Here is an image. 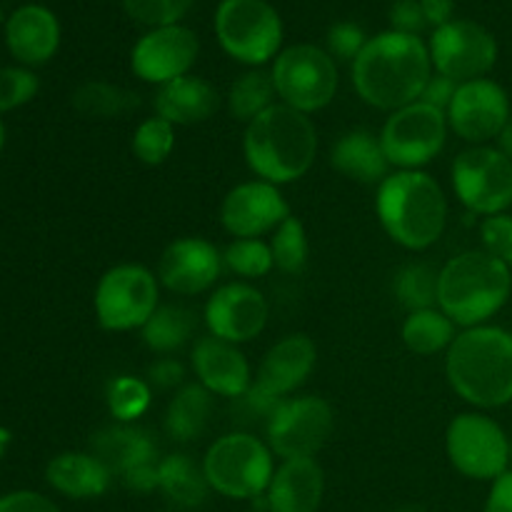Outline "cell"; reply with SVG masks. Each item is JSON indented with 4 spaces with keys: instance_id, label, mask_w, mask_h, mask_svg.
Listing matches in <instances>:
<instances>
[{
    "instance_id": "13",
    "label": "cell",
    "mask_w": 512,
    "mask_h": 512,
    "mask_svg": "<svg viewBox=\"0 0 512 512\" xmlns=\"http://www.w3.org/2000/svg\"><path fill=\"white\" fill-rule=\"evenodd\" d=\"M335 430L333 405L320 395L285 398L265 423L268 445L280 460L315 458Z\"/></svg>"
},
{
    "instance_id": "33",
    "label": "cell",
    "mask_w": 512,
    "mask_h": 512,
    "mask_svg": "<svg viewBox=\"0 0 512 512\" xmlns=\"http://www.w3.org/2000/svg\"><path fill=\"white\" fill-rule=\"evenodd\" d=\"M140 333L148 350H153L155 355H170L193 338L195 313L185 305H160Z\"/></svg>"
},
{
    "instance_id": "44",
    "label": "cell",
    "mask_w": 512,
    "mask_h": 512,
    "mask_svg": "<svg viewBox=\"0 0 512 512\" xmlns=\"http://www.w3.org/2000/svg\"><path fill=\"white\" fill-rule=\"evenodd\" d=\"M0 512H60V508L35 490H15L0 498Z\"/></svg>"
},
{
    "instance_id": "40",
    "label": "cell",
    "mask_w": 512,
    "mask_h": 512,
    "mask_svg": "<svg viewBox=\"0 0 512 512\" xmlns=\"http://www.w3.org/2000/svg\"><path fill=\"white\" fill-rule=\"evenodd\" d=\"M38 88V75L30 68H0V113L30 103Z\"/></svg>"
},
{
    "instance_id": "11",
    "label": "cell",
    "mask_w": 512,
    "mask_h": 512,
    "mask_svg": "<svg viewBox=\"0 0 512 512\" xmlns=\"http://www.w3.org/2000/svg\"><path fill=\"white\" fill-rule=\"evenodd\" d=\"M448 130V115L423 100L390 113L380 130L390 168L423 170L443 153Z\"/></svg>"
},
{
    "instance_id": "9",
    "label": "cell",
    "mask_w": 512,
    "mask_h": 512,
    "mask_svg": "<svg viewBox=\"0 0 512 512\" xmlns=\"http://www.w3.org/2000/svg\"><path fill=\"white\" fill-rule=\"evenodd\" d=\"M273 83L280 103L313 115L328 108L338 93V63L325 48L298 43L283 48L273 60Z\"/></svg>"
},
{
    "instance_id": "14",
    "label": "cell",
    "mask_w": 512,
    "mask_h": 512,
    "mask_svg": "<svg viewBox=\"0 0 512 512\" xmlns=\"http://www.w3.org/2000/svg\"><path fill=\"white\" fill-rule=\"evenodd\" d=\"M430 60L435 73L455 83L488 78L498 63V40L485 25L468 18H453L430 35Z\"/></svg>"
},
{
    "instance_id": "38",
    "label": "cell",
    "mask_w": 512,
    "mask_h": 512,
    "mask_svg": "<svg viewBox=\"0 0 512 512\" xmlns=\"http://www.w3.org/2000/svg\"><path fill=\"white\" fill-rule=\"evenodd\" d=\"M150 383L135 375H118L108 385V410L118 423H133L150 408Z\"/></svg>"
},
{
    "instance_id": "47",
    "label": "cell",
    "mask_w": 512,
    "mask_h": 512,
    "mask_svg": "<svg viewBox=\"0 0 512 512\" xmlns=\"http://www.w3.org/2000/svg\"><path fill=\"white\" fill-rule=\"evenodd\" d=\"M483 512H512V470L493 480Z\"/></svg>"
},
{
    "instance_id": "7",
    "label": "cell",
    "mask_w": 512,
    "mask_h": 512,
    "mask_svg": "<svg viewBox=\"0 0 512 512\" xmlns=\"http://www.w3.org/2000/svg\"><path fill=\"white\" fill-rule=\"evenodd\" d=\"M215 38L233 60L263 68L283 50V20L268 0H223L215 10Z\"/></svg>"
},
{
    "instance_id": "22",
    "label": "cell",
    "mask_w": 512,
    "mask_h": 512,
    "mask_svg": "<svg viewBox=\"0 0 512 512\" xmlns=\"http://www.w3.org/2000/svg\"><path fill=\"white\" fill-rule=\"evenodd\" d=\"M315 365H318V348L313 338L305 333L285 335L263 355L253 388L273 400L293 398L295 390L308 383Z\"/></svg>"
},
{
    "instance_id": "3",
    "label": "cell",
    "mask_w": 512,
    "mask_h": 512,
    "mask_svg": "<svg viewBox=\"0 0 512 512\" xmlns=\"http://www.w3.org/2000/svg\"><path fill=\"white\" fill-rule=\"evenodd\" d=\"M243 155L258 180L288 185L308 175L318 155V128L310 115L275 103L245 125Z\"/></svg>"
},
{
    "instance_id": "45",
    "label": "cell",
    "mask_w": 512,
    "mask_h": 512,
    "mask_svg": "<svg viewBox=\"0 0 512 512\" xmlns=\"http://www.w3.org/2000/svg\"><path fill=\"white\" fill-rule=\"evenodd\" d=\"M185 380V368L183 363H178L175 358H158L148 368V383L158 385L163 390H178L183 388Z\"/></svg>"
},
{
    "instance_id": "5",
    "label": "cell",
    "mask_w": 512,
    "mask_h": 512,
    "mask_svg": "<svg viewBox=\"0 0 512 512\" xmlns=\"http://www.w3.org/2000/svg\"><path fill=\"white\" fill-rule=\"evenodd\" d=\"M512 293V268L480 250H465L440 268L438 308L458 328L488 325Z\"/></svg>"
},
{
    "instance_id": "53",
    "label": "cell",
    "mask_w": 512,
    "mask_h": 512,
    "mask_svg": "<svg viewBox=\"0 0 512 512\" xmlns=\"http://www.w3.org/2000/svg\"><path fill=\"white\" fill-rule=\"evenodd\" d=\"M245 512H265V510H245Z\"/></svg>"
},
{
    "instance_id": "52",
    "label": "cell",
    "mask_w": 512,
    "mask_h": 512,
    "mask_svg": "<svg viewBox=\"0 0 512 512\" xmlns=\"http://www.w3.org/2000/svg\"><path fill=\"white\" fill-rule=\"evenodd\" d=\"M510 470H512V435H510Z\"/></svg>"
},
{
    "instance_id": "50",
    "label": "cell",
    "mask_w": 512,
    "mask_h": 512,
    "mask_svg": "<svg viewBox=\"0 0 512 512\" xmlns=\"http://www.w3.org/2000/svg\"><path fill=\"white\" fill-rule=\"evenodd\" d=\"M395 512H425L420 505H403V508H398Z\"/></svg>"
},
{
    "instance_id": "20",
    "label": "cell",
    "mask_w": 512,
    "mask_h": 512,
    "mask_svg": "<svg viewBox=\"0 0 512 512\" xmlns=\"http://www.w3.org/2000/svg\"><path fill=\"white\" fill-rule=\"evenodd\" d=\"M223 273V253L210 240L178 238L160 253L158 280L175 295H200L213 288Z\"/></svg>"
},
{
    "instance_id": "28",
    "label": "cell",
    "mask_w": 512,
    "mask_h": 512,
    "mask_svg": "<svg viewBox=\"0 0 512 512\" xmlns=\"http://www.w3.org/2000/svg\"><path fill=\"white\" fill-rule=\"evenodd\" d=\"M158 490L175 508H200L210 495L203 463H195L193 455L188 453L165 455L158 463Z\"/></svg>"
},
{
    "instance_id": "29",
    "label": "cell",
    "mask_w": 512,
    "mask_h": 512,
    "mask_svg": "<svg viewBox=\"0 0 512 512\" xmlns=\"http://www.w3.org/2000/svg\"><path fill=\"white\" fill-rule=\"evenodd\" d=\"M215 408V395L200 383H185L175 390L165 410V433L175 443H193L205 433Z\"/></svg>"
},
{
    "instance_id": "24",
    "label": "cell",
    "mask_w": 512,
    "mask_h": 512,
    "mask_svg": "<svg viewBox=\"0 0 512 512\" xmlns=\"http://www.w3.org/2000/svg\"><path fill=\"white\" fill-rule=\"evenodd\" d=\"M325 498V473L315 458L283 460L265 493L268 512H318Z\"/></svg>"
},
{
    "instance_id": "31",
    "label": "cell",
    "mask_w": 512,
    "mask_h": 512,
    "mask_svg": "<svg viewBox=\"0 0 512 512\" xmlns=\"http://www.w3.org/2000/svg\"><path fill=\"white\" fill-rule=\"evenodd\" d=\"M400 335L410 353L430 358V355L448 353L450 345L458 338V325L440 308L415 310V313H408Z\"/></svg>"
},
{
    "instance_id": "8",
    "label": "cell",
    "mask_w": 512,
    "mask_h": 512,
    "mask_svg": "<svg viewBox=\"0 0 512 512\" xmlns=\"http://www.w3.org/2000/svg\"><path fill=\"white\" fill-rule=\"evenodd\" d=\"M95 318L110 333L143 330L160 308V280L150 268L120 263L105 270L95 288Z\"/></svg>"
},
{
    "instance_id": "35",
    "label": "cell",
    "mask_w": 512,
    "mask_h": 512,
    "mask_svg": "<svg viewBox=\"0 0 512 512\" xmlns=\"http://www.w3.org/2000/svg\"><path fill=\"white\" fill-rule=\"evenodd\" d=\"M270 250H273L275 268L288 275L303 273L310 258L308 233H305L303 220L290 215L273 235H270Z\"/></svg>"
},
{
    "instance_id": "18",
    "label": "cell",
    "mask_w": 512,
    "mask_h": 512,
    "mask_svg": "<svg viewBox=\"0 0 512 512\" xmlns=\"http://www.w3.org/2000/svg\"><path fill=\"white\" fill-rule=\"evenodd\" d=\"M290 218V205L278 185L265 180L238 183L220 203V223L233 238L273 235Z\"/></svg>"
},
{
    "instance_id": "36",
    "label": "cell",
    "mask_w": 512,
    "mask_h": 512,
    "mask_svg": "<svg viewBox=\"0 0 512 512\" xmlns=\"http://www.w3.org/2000/svg\"><path fill=\"white\" fill-rule=\"evenodd\" d=\"M223 268L245 280L265 278L275 268L270 243L263 238H235L223 250Z\"/></svg>"
},
{
    "instance_id": "26",
    "label": "cell",
    "mask_w": 512,
    "mask_h": 512,
    "mask_svg": "<svg viewBox=\"0 0 512 512\" xmlns=\"http://www.w3.org/2000/svg\"><path fill=\"white\" fill-rule=\"evenodd\" d=\"M45 480L53 490L70 500H93L108 493L113 483V473L108 465L93 453H68L55 455L45 468Z\"/></svg>"
},
{
    "instance_id": "32",
    "label": "cell",
    "mask_w": 512,
    "mask_h": 512,
    "mask_svg": "<svg viewBox=\"0 0 512 512\" xmlns=\"http://www.w3.org/2000/svg\"><path fill=\"white\" fill-rule=\"evenodd\" d=\"M275 83L273 75L263 68H250L233 80L228 90V113L238 123H253L263 115L270 105H275Z\"/></svg>"
},
{
    "instance_id": "37",
    "label": "cell",
    "mask_w": 512,
    "mask_h": 512,
    "mask_svg": "<svg viewBox=\"0 0 512 512\" xmlns=\"http://www.w3.org/2000/svg\"><path fill=\"white\" fill-rule=\"evenodd\" d=\"M130 150L138 158V163L163 165L175 150V125L160 118V115L145 118L135 128L133 140H130Z\"/></svg>"
},
{
    "instance_id": "42",
    "label": "cell",
    "mask_w": 512,
    "mask_h": 512,
    "mask_svg": "<svg viewBox=\"0 0 512 512\" xmlns=\"http://www.w3.org/2000/svg\"><path fill=\"white\" fill-rule=\"evenodd\" d=\"M368 40L370 38L365 35V30L358 23H350V20H340V23L330 25L328 35H325V45H328V53L335 63L338 60L353 63Z\"/></svg>"
},
{
    "instance_id": "30",
    "label": "cell",
    "mask_w": 512,
    "mask_h": 512,
    "mask_svg": "<svg viewBox=\"0 0 512 512\" xmlns=\"http://www.w3.org/2000/svg\"><path fill=\"white\" fill-rule=\"evenodd\" d=\"M70 103L85 118L115 120L135 113L143 100L135 90L125 88V85L108 83V80H88V83L75 88Z\"/></svg>"
},
{
    "instance_id": "21",
    "label": "cell",
    "mask_w": 512,
    "mask_h": 512,
    "mask_svg": "<svg viewBox=\"0 0 512 512\" xmlns=\"http://www.w3.org/2000/svg\"><path fill=\"white\" fill-rule=\"evenodd\" d=\"M190 368L198 383L218 398L238 400L253 388L250 363L240 345L220 340L210 333L195 340L190 350Z\"/></svg>"
},
{
    "instance_id": "48",
    "label": "cell",
    "mask_w": 512,
    "mask_h": 512,
    "mask_svg": "<svg viewBox=\"0 0 512 512\" xmlns=\"http://www.w3.org/2000/svg\"><path fill=\"white\" fill-rule=\"evenodd\" d=\"M420 8H423L430 28H440V25L453 20L455 0H420Z\"/></svg>"
},
{
    "instance_id": "39",
    "label": "cell",
    "mask_w": 512,
    "mask_h": 512,
    "mask_svg": "<svg viewBox=\"0 0 512 512\" xmlns=\"http://www.w3.org/2000/svg\"><path fill=\"white\" fill-rule=\"evenodd\" d=\"M190 5L193 0H123L125 13L150 30L178 25L188 15Z\"/></svg>"
},
{
    "instance_id": "17",
    "label": "cell",
    "mask_w": 512,
    "mask_h": 512,
    "mask_svg": "<svg viewBox=\"0 0 512 512\" xmlns=\"http://www.w3.org/2000/svg\"><path fill=\"white\" fill-rule=\"evenodd\" d=\"M200 55V40L185 25H165L153 28L138 38L130 50V70L143 83L165 85L175 78L190 75Z\"/></svg>"
},
{
    "instance_id": "49",
    "label": "cell",
    "mask_w": 512,
    "mask_h": 512,
    "mask_svg": "<svg viewBox=\"0 0 512 512\" xmlns=\"http://www.w3.org/2000/svg\"><path fill=\"white\" fill-rule=\"evenodd\" d=\"M498 148L503 150V153L508 155V158L512 160V115H510L508 125H505V130H503V133H500V138H498Z\"/></svg>"
},
{
    "instance_id": "1",
    "label": "cell",
    "mask_w": 512,
    "mask_h": 512,
    "mask_svg": "<svg viewBox=\"0 0 512 512\" xmlns=\"http://www.w3.org/2000/svg\"><path fill=\"white\" fill-rule=\"evenodd\" d=\"M353 88L370 108L395 110L418 103L433 78L428 43L420 35L385 30L373 35L353 60Z\"/></svg>"
},
{
    "instance_id": "51",
    "label": "cell",
    "mask_w": 512,
    "mask_h": 512,
    "mask_svg": "<svg viewBox=\"0 0 512 512\" xmlns=\"http://www.w3.org/2000/svg\"><path fill=\"white\" fill-rule=\"evenodd\" d=\"M3 145H5V125L3 120H0V150H3Z\"/></svg>"
},
{
    "instance_id": "23",
    "label": "cell",
    "mask_w": 512,
    "mask_h": 512,
    "mask_svg": "<svg viewBox=\"0 0 512 512\" xmlns=\"http://www.w3.org/2000/svg\"><path fill=\"white\" fill-rule=\"evenodd\" d=\"M5 45L10 55L28 68L48 63L60 48L58 18L45 5H20L5 23Z\"/></svg>"
},
{
    "instance_id": "6",
    "label": "cell",
    "mask_w": 512,
    "mask_h": 512,
    "mask_svg": "<svg viewBox=\"0 0 512 512\" xmlns=\"http://www.w3.org/2000/svg\"><path fill=\"white\" fill-rule=\"evenodd\" d=\"M275 455L253 433H228L203 455L210 490L230 500H255L268 493L275 473Z\"/></svg>"
},
{
    "instance_id": "15",
    "label": "cell",
    "mask_w": 512,
    "mask_h": 512,
    "mask_svg": "<svg viewBox=\"0 0 512 512\" xmlns=\"http://www.w3.org/2000/svg\"><path fill=\"white\" fill-rule=\"evenodd\" d=\"M90 453L98 455L133 493L158 490V448L145 430L133 423H118L100 430L90 443Z\"/></svg>"
},
{
    "instance_id": "19",
    "label": "cell",
    "mask_w": 512,
    "mask_h": 512,
    "mask_svg": "<svg viewBox=\"0 0 512 512\" xmlns=\"http://www.w3.org/2000/svg\"><path fill=\"white\" fill-rule=\"evenodd\" d=\"M205 325L210 335L243 345L258 338L270 318L265 295L250 283H225L205 303Z\"/></svg>"
},
{
    "instance_id": "2",
    "label": "cell",
    "mask_w": 512,
    "mask_h": 512,
    "mask_svg": "<svg viewBox=\"0 0 512 512\" xmlns=\"http://www.w3.org/2000/svg\"><path fill=\"white\" fill-rule=\"evenodd\" d=\"M445 375L458 398L478 410L512 403V333L478 325L458 333L445 353Z\"/></svg>"
},
{
    "instance_id": "10",
    "label": "cell",
    "mask_w": 512,
    "mask_h": 512,
    "mask_svg": "<svg viewBox=\"0 0 512 512\" xmlns=\"http://www.w3.org/2000/svg\"><path fill=\"white\" fill-rule=\"evenodd\" d=\"M445 453L460 475L493 483L510 470V435L485 413H460L445 430Z\"/></svg>"
},
{
    "instance_id": "4",
    "label": "cell",
    "mask_w": 512,
    "mask_h": 512,
    "mask_svg": "<svg viewBox=\"0 0 512 512\" xmlns=\"http://www.w3.org/2000/svg\"><path fill=\"white\" fill-rule=\"evenodd\" d=\"M375 213L393 243L420 253L443 238L448 198L425 170H395L378 185Z\"/></svg>"
},
{
    "instance_id": "41",
    "label": "cell",
    "mask_w": 512,
    "mask_h": 512,
    "mask_svg": "<svg viewBox=\"0 0 512 512\" xmlns=\"http://www.w3.org/2000/svg\"><path fill=\"white\" fill-rule=\"evenodd\" d=\"M480 243H483L485 253L512 268V215L498 213L483 218V223H480Z\"/></svg>"
},
{
    "instance_id": "34",
    "label": "cell",
    "mask_w": 512,
    "mask_h": 512,
    "mask_svg": "<svg viewBox=\"0 0 512 512\" xmlns=\"http://www.w3.org/2000/svg\"><path fill=\"white\" fill-rule=\"evenodd\" d=\"M440 270L428 263H408L395 273L393 295L408 313L438 308Z\"/></svg>"
},
{
    "instance_id": "12",
    "label": "cell",
    "mask_w": 512,
    "mask_h": 512,
    "mask_svg": "<svg viewBox=\"0 0 512 512\" xmlns=\"http://www.w3.org/2000/svg\"><path fill=\"white\" fill-rule=\"evenodd\" d=\"M453 190L475 215L508 213L512 205V160L495 145H470L453 160Z\"/></svg>"
},
{
    "instance_id": "16",
    "label": "cell",
    "mask_w": 512,
    "mask_h": 512,
    "mask_svg": "<svg viewBox=\"0 0 512 512\" xmlns=\"http://www.w3.org/2000/svg\"><path fill=\"white\" fill-rule=\"evenodd\" d=\"M445 115L450 130L460 140L470 145H490L508 125L512 108L503 85L490 78H478L458 85V93Z\"/></svg>"
},
{
    "instance_id": "46",
    "label": "cell",
    "mask_w": 512,
    "mask_h": 512,
    "mask_svg": "<svg viewBox=\"0 0 512 512\" xmlns=\"http://www.w3.org/2000/svg\"><path fill=\"white\" fill-rule=\"evenodd\" d=\"M458 85L460 83H455L453 78H445V75L433 73V78H430L428 85H425L420 100L428 105H433V108L443 110V113H448L450 103H453L455 93H458Z\"/></svg>"
},
{
    "instance_id": "27",
    "label": "cell",
    "mask_w": 512,
    "mask_h": 512,
    "mask_svg": "<svg viewBox=\"0 0 512 512\" xmlns=\"http://www.w3.org/2000/svg\"><path fill=\"white\" fill-rule=\"evenodd\" d=\"M330 165L348 180L363 185H380L390 175V163L385 158L380 135L365 128L348 130L335 140L330 150Z\"/></svg>"
},
{
    "instance_id": "25",
    "label": "cell",
    "mask_w": 512,
    "mask_h": 512,
    "mask_svg": "<svg viewBox=\"0 0 512 512\" xmlns=\"http://www.w3.org/2000/svg\"><path fill=\"white\" fill-rule=\"evenodd\" d=\"M155 115L173 125H198L220 110V93L200 75H183L160 85L155 93Z\"/></svg>"
},
{
    "instance_id": "43",
    "label": "cell",
    "mask_w": 512,
    "mask_h": 512,
    "mask_svg": "<svg viewBox=\"0 0 512 512\" xmlns=\"http://www.w3.org/2000/svg\"><path fill=\"white\" fill-rule=\"evenodd\" d=\"M388 20L390 30H398V33L420 35L428 28V20H425L423 8H420V0H393Z\"/></svg>"
}]
</instances>
